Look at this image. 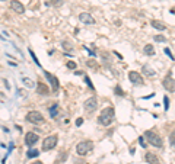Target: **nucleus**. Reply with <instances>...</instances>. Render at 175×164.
I'll return each mask as SVG.
<instances>
[{
	"label": "nucleus",
	"mask_w": 175,
	"mask_h": 164,
	"mask_svg": "<svg viewBox=\"0 0 175 164\" xmlns=\"http://www.w3.org/2000/svg\"><path fill=\"white\" fill-rule=\"evenodd\" d=\"M114 119H115V110H114V108H111V106H107V108H104L102 110H101L98 121L101 125L108 126V125H111V123L114 122Z\"/></svg>",
	"instance_id": "f257e3e1"
},
{
	"label": "nucleus",
	"mask_w": 175,
	"mask_h": 164,
	"mask_svg": "<svg viewBox=\"0 0 175 164\" xmlns=\"http://www.w3.org/2000/svg\"><path fill=\"white\" fill-rule=\"evenodd\" d=\"M143 137L147 139V142H149L150 145H153V147H158V148H160V147L164 145V142H162V138H160L159 135L155 132V131H146Z\"/></svg>",
	"instance_id": "f03ea898"
},
{
	"label": "nucleus",
	"mask_w": 175,
	"mask_h": 164,
	"mask_svg": "<svg viewBox=\"0 0 175 164\" xmlns=\"http://www.w3.org/2000/svg\"><path fill=\"white\" fill-rule=\"evenodd\" d=\"M93 150V142L92 141H80V142L76 145V153L79 154V155H86V154H89L91 151Z\"/></svg>",
	"instance_id": "7ed1b4c3"
},
{
	"label": "nucleus",
	"mask_w": 175,
	"mask_h": 164,
	"mask_svg": "<svg viewBox=\"0 0 175 164\" xmlns=\"http://www.w3.org/2000/svg\"><path fill=\"white\" fill-rule=\"evenodd\" d=\"M57 141H58V137L56 134L54 135H48L44 141H42V151H50L57 145Z\"/></svg>",
	"instance_id": "20e7f679"
},
{
	"label": "nucleus",
	"mask_w": 175,
	"mask_h": 164,
	"mask_svg": "<svg viewBox=\"0 0 175 164\" xmlns=\"http://www.w3.org/2000/svg\"><path fill=\"white\" fill-rule=\"evenodd\" d=\"M25 119L29 123H35V125L44 122V116H42V113L38 112V110H31V112H28Z\"/></svg>",
	"instance_id": "39448f33"
},
{
	"label": "nucleus",
	"mask_w": 175,
	"mask_h": 164,
	"mask_svg": "<svg viewBox=\"0 0 175 164\" xmlns=\"http://www.w3.org/2000/svg\"><path fill=\"white\" fill-rule=\"evenodd\" d=\"M162 86H164V89L166 90V92L175 93V78L174 77H171V74L169 76H166L164 78V82H162Z\"/></svg>",
	"instance_id": "423d86ee"
},
{
	"label": "nucleus",
	"mask_w": 175,
	"mask_h": 164,
	"mask_svg": "<svg viewBox=\"0 0 175 164\" xmlns=\"http://www.w3.org/2000/svg\"><path fill=\"white\" fill-rule=\"evenodd\" d=\"M44 76L47 77V80L50 82V84H51V87H53V92L56 93L58 92V89H60V83H58V78H57L56 76H53L51 73H48L44 70Z\"/></svg>",
	"instance_id": "0eeeda50"
},
{
	"label": "nucleus",
	"mask_w": 175,
	"mask_h": 164,
	"mask_svg": "<svg viewBox=\"0 0 175 164\" xmlns=\"http://www.w3.org/2000/svg\"><path fill=\"white\" fill-rule=\"evenodd\" d=\"M129 80L133 83L134 86H143V77L140 76L137 71H130L129 73Z\"/></svg>",
	"instance_id": "6e6552de"
},
{
	"label": "nucleus",
	"mask_w": 175,
	"mask_h": 164,
	"mask_svg": "<svg viewBox=\"0 0 175 164\" xmlns=\"http://www.w3.org/2000/svg\"><path fill=\"white\" fill-rule=\"evenodd\" d=\"M96 108H98V100H96L95 96H93V98H89L86 102H85V110H86L88 113L96 110Z\"/></svg>",
	"instance_id": "1a4fd4ad"
},
{
	"label": "nucleus",
	"mask_w": 175,
	"mask_h": 164,
	"mask_svg": "<svg viewBox=\"0 0 175 164\" xmlns=\"http://www.w3.org/2000/svg\"><path fill=\"white\" fill-rule=\"evenodd\" d=\"M38 139H40L38 134H35V132H26L25 134V144L28 145V147L35 145V144L38 142Z\"/></svg>",
	"instance_id": "9d476101"
},
{
	"label": "nucleus",
	"mask_w": 175,
	"mask_h": 164,
	"mask_svg": "<svg viewBox=\"0 0 175 164\" xmlns=\"http://www.w3.org/2000/svg\"><path fill=\"white\" fill-rule=\"evenodd\" d=\"M79 21L85 23V25H93L95 23V19H93V16L91 13H88V12H82L80 15H79Z\"/></svg>",
	"instance_id": "9b49d317"
},
{
	"label": "nucleus",
	"mask_w": 175,
	"mask_h": 164,
	"mask_svg": "<svg viewBox=\"0 0 175 164\" xmlns=\"http://www.w3.org/2000/svg\"><path fill=\"white\" fill-rule=\"evenodd\" d=\"M11 9L15 12V13H18V15H22V13L25 12L23 5H22L21 2H18V0H11Z\"/></svg>",
	"instance_id": "f8f14e48"
},
{
	"label": "nucleus",
	"mask_w": 175,
	"mask_h": 164,
	"mask_svg": "<svg viewBox=\"0 0 175 164\" xmlns=\"http://www.w3.org/2000/svg\"><path fill=\"white\" fill-rule=\"evenodd\" d=\"M144 160H146V163H149V164H160L159 158H158V155L153 154V153H146Z\"/></svg>",
	"instance_id": "ddd939ff"
},
{
	"label": "nucleus",
	"mask_w": 175,
	"mask_h": 164,
	"mask_svg": "<svg viewBox=\"0 0 175 164\" xmlns=\"http://www.w3.org/2000/svg\"><path fill=\"white\" fill-rule=\"evenodd\" d=\"M36 93L38 94H42V96H47V94H50V89L47 87L44 83H38V86H36Z\"/></svg>",
	"instance_id": "4468645a"
},
{
	"label": "nucleus",
	"mask_w": 175,
	"mask_h": 164,
	"mask_svg": "<svg viewBox=\"0 0 175 164\" xmlns=\"http://www.w3.org/2000/svg\"><path fill=\"white\" fill-rule=\"evenodd\" d=\"M150 25L153 26L156 31H165V29H166V25H164V23L159 22V21H152L150 22Z\"/></svg>",
	"instance_id": "2eb2a0df"
},
{
	"label": "nucleus",
	"mask_w": 175,
	"mask_h": 164,
	"mask_svg": "<svg viewBox=\"0 0 175 164\" xmlns=\"http://www.w3.org/2000/svg\"><path fill=\"white\" fill-rule=\"evenodd\" d=\"M143 51L146 55H155V46L152 44H146L143 48Z\"/></svg>",
	"instance_id": "dca6fc26"
},
{
	"label": "nucleus",
	"mask_w": 175,
	"mask_h": 164,
	"mask_svg": "<svg viewBox=\"0 0 175 164\" xmlns=\"http://www.w3.org/2000/svg\"><path fill=\"white\" fill-rule=\"evenodd\" d=\"M26 155H28V158H35V157L40 155V150H29L26 153Z\"/></svg>",
	"instance_id": "f3484780"
},
{
	"label": "nucleus",
	"mask_w": 175,
	"mask_h": 164,
	"mask_svg": "<svg viewBox=\"0 0 175 164\" xmlns=\"http://www.w3.org/2000/svg\"><path fill=\"white\" fill-rule=\"evenodd\" d=\"M143 73L146 74V76H155V74H156V71H155V70H152V68H150V67H147V66L143 67Z\"/></svg>",
	"instance_id": "a211bd4d"
},
{
	"label": "nucleus",
	"mask_w": 175,
	"mask_h": 164,
	"mask_svg": "<svg viewBox=\"0 0 175 164\" xmlns=\"http://www.w3.org/2000/svg\"><path fill=\"white\" fill-rule=\"evenodd\" d=\"M22 82H23V84H25L26 87H29V89L34 86V82H32L31 78H28V77H23V80H22Z\"/></svg>",
	"instance_id": "6ab92c4d"
},
{
	"label": "nucleus",
	"mask_w": 175,
	"mask_h": 164,
	"mask_svg": "<svg viewBox=\"0 0 175 164\" xmlns=\"http://www.w3.org/2000/svg\"><path fill=\"white\" fill-rule=\"evenodd\" d=\"M169 144H171V147L175 150V131H172L169 135Z\"/></svg>",
	"instance_id": "aec40b11"
},
{
	"label": "nucleus",
	"mask_w": 175,
	"mask_h": 164,
	"mask_svg": "<svg viewBox=\"0 0 175 164\" xmlns=\"http://www.w3.org/2000/svg\"><path fill=\"white\" fill-rule=\"evenodd\" d=\"M114 90H115V94H117V96H126L124 90L120 87V86H115V89H114Z\"/></svg>",
	"instance_id": "412c9836"
},
{
	"label": "nucleus",
	"mask_w": 175,
	"mask_h": 164,
	"mask_svg": "<svg viewBox=\"0 0 175 164\" xmlns=\"http://www.w3.org/2000/svg\"><path fill=\"white\" fill-rule=\"evenodd\" d=\"M57 109H58L57 105H54V106L50 109V115H51V118H56V116H57Z\"/></svg>",
	"instance_id": "4be33fe9"
},
{
	"label": "nucleus",
	"mask_w": 175,
	"mask_h": 164,
	"mask_svg": "<svg viewBox=\"0 0 175 164\" xmlns=\"http://www.w3.org/2000/svg\"><path fill=\"white\" fill-rule=\"evenodd\" d=\"M153 39L156 42H166V38H165V36H162V35H155Z\"/></svg>",
	"instance_id": "5701e85b"
},
{
	"label": "nucleus",
	"mask_w": 175,
	"mask_h": 164,
	"mask_svg": "<svg viewBox=\"0 0 175 164\" xmlns=\"http://www.w3.org/2000/svg\"><path fill=\"white\" fill-rule=\"evenodd\" d=\"M63 48H64V50H67V51H72V44H70V42H63Z\"/></svg>",
	"instance_id": "b1692460"
},
{
	"label": "nucleus",
	"mask_w": 175,
	"mask_h": 164,
	"mask_svg": "<svg viewBox=\"0 0 175 164\" xmlns=\"http://www.w3.org/2000/svg\"><path fill=\"white\" fill-rule=\"evenodd\" d=\"M67 68H70V70H75V68H76V62L75 61H67Z\"/></svg>",
	"instance_id": "393cba45"
},
{
	"label": "nucleus",
	"mask_w": 175,
	"mask_h": 164,
	"mask_svg": "<svg viewBox=\"0 0 175 164\" xmlns=\"http://www.w3.org/2000/svg\"><path fill=\"white\" fill-rule=\"evenodd\" d=\"M88 66L92 67V68H96V67H98V64H96V61H95V60H89V61H88Z\"/></svg>",
	"instance_id": "a878e982"
},
{
	"label": "nucleus",
	"mask_w": 175,
	"mask_h": 164,
	"mask_svg": "<svg viewBox=\"0 0 175 164\" xmlns=\"http://www.w3.org/2000/svg\"><path fill=\"white\" fill-rule=\"evenodd\" d=\"M139 142H140V145H142L143 148H146V147H147V142L144 141V137H140V138H139Z\"/></svg>",
	"instance_id": "bb28decb"
},
{
	"label": "nucleus",
	"mask_w": 175,
	"mask_h": 164,
	"mask_svg": "<svg viewBox=\"0 0 175 164\" xmlns=\"http://www.w3.org/2000/svg\"><path fill=\"white\" fill-rule=\"evenodd\" d=\"M29 54H31V57L34 58V61H35L36 64H38V66H41V64H40V61H38V58H36V55L34 54V51H32V50H29Z\"/></svg>",
	"instance_id": "cd10ccee"
},
{
	"label": "nucleus",
	"mask_w": 175,
	"mask_h": 164,
	"mask_svg": "<svg viewBox=\"0 0 175 164\" xmlns=\"http://www.w3.org/2000/svg\"><path fill=\"white\" fill-rule=\"evenodd\" d=\"M50 3L54 5V6H60L63 3V0H50Z\"/></svg>",
	"instance_id": "c85d7f7f"
},
{
	"label": "nucleus",
	"mask_w": 175,
	"mask_h": 164,
	"mask_svg": "<svg viewBox=\"0 0 175 164\" xmlns=\"http://www.w3.org/2000/svg\"><path fill=\"white\" fill-rule=\"evenodd\" d=\"M85 82H86V84H88V86H89V87H91V89H92V90H93V86H92V82H91V78H89V77H85Z\"/></svg>",
	"instance_id": "c756f323"
},
{
	"label": "nucleus",
	"mask_w": 175,
	"mask_h": 164,
	"mask_svg": "<svg viewBox=\"0 0 175 164\" xmlns=\"http://www.w3.org/2000/svg\"><path fill=\"white\" fill-rule=\"evenodd\" d=\"M66 157H67V153H62L60 154V157H58V160H57V163H60L62 160H66Z\"/></svg>",
	"instance_id": "7c9ffc66"
},
{
	"label": "nucleus",
	"mask_w": 175,
	"mask_h": 164,
	"mask_svg": "<svg viewBox=\"0 0 175 164\" xmlns=\"http://www.w3.org/2000/svg\"><path fill=\"white\" fill-rule=\"evenodd\" d=\"M164 102H165V110H168V108H169V102H168V96H165V98H164Z\"/></svg>",
	"instance_id": "2f4dec72"
},
{
	"label": "nucleus",
	"mask_w": 175,
	"mask_h": 164,
	"mask_svg": "<svg viewBox=\"0 0 175 164\" xmlns=\"http://www.w3.org/2000/svg\"><path fill=\"white\" fill-rule=\"evenodd\" d=\"M165 54H166V55H169V58H171V60H175V58H174V55H172V52H171L169 50H168V48H165Z\"/></svg>",
	"instance_id": "473e14b6"
},
{
	"label": "nucleus",
	"mask_w": 175,
	"mask_h": 164,
	"mask_svg": "<svg viewBox=\"0 0 175 164\" xmlns=\"http://www.w3.org/2000/svg\"><path fill=\"white\" fill-rule=\"evenodd\" d=\"M82 123H83V119H82V118H79V119L76 121V125H77V126H80Z\"/></svg>",
	"instance_id": "72a5a7b5"
},
{
	"label": "nucleus",
	"mask_w": 175,
	"mask_h": 164,
	"mask_svg": "<svg viewBox=\"0 0 175 164\" xmlns=\"http://www.w3.org/2000/svg\"><path fill=\"white\" fill-rule=\"evenodd\" d=\"M15 128H16V131H18V132H21V131H22V128H21V126H19V125H16Z\"/></svg>",
	"instance_id": "f704fd0d"
},
{
	"label": "nucleus",
	"mask_w": 175,
	"mask_h": 164,
	"mask_svg": "<svg viewBox=\"0 0 175 164\" xmlns=\"http://www.w3.org/2000/svg\"><path fill=\"white\" fill-rule=\"evenodd\" d=\"M31 164H44V163H41V161H35V163H31Z\"/></svg>",
	"instance_id": "c9c22d12"
},
{
	"label": "nucleus",
	"mask_w": 175,
	"mask_h": 164,
	"mask_svg": "<svg viewBox=\"0 0 175 164\" xmlns=\"http://www.w3.org/2000/svg\"><path fill=\"white\" fill-rule=\"evenodd\" d=\"M2 2H5V0H2Z\"/></svg>",
	"instance_id": "e433bc0d"
}]
</instances>
